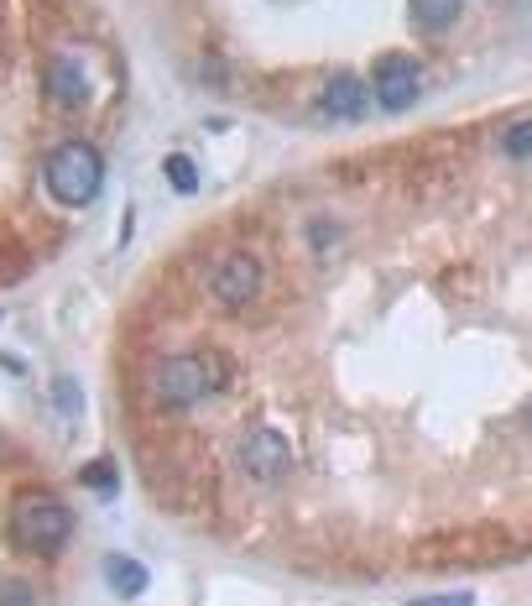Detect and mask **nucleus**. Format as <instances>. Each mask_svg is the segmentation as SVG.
I'll return each instance as SVG.
<instances>
[{"label":"nucleus","mask_w":532,"mask_h":606,"mask_svg":"<svg viewBox=\"0 0 532 606\" xmlns=\"http://www.w3.org/2000/svg\"><path fill=\"white\" fill-rule=\"evenodd\" d=\"M42 178H48V193L58 205L69 209H84L100 199L104 189V157L89 147V141H63L52 147L48 162H42Z\"/></svg>","instance_id":"f257e3e1"},{"label":"nucleus","mask_w":532,"mask_h":606,"mask_svg":"<svg viewBox=\"0 0 532 606\" xmlns=\"http://www.w3.org/2000/svg\"><path fill=\"white\" fill-rule=\"evenodd\" d=\"M73 534V513L52 491H21L11 503V544L27 555H58Z\"/></svg>","instance_id":"f03ea898"},{"label":"nucleus","mask_w":532,"mask_h":606,"mask_svg":"<svg viewBox=\"0 0 532 606\" xmlns=\"http://www.w3.org/2000/svg\"><path fill=\"white\" fill-rule=\"evenodd\" d=\"M220 377L224 366L209 361V356H168L152 371V398L168 403V408H193V403H204L220 387Z\"/></svg>","instance_id":"7ed1b4c3"},{"label":"nucleus","mask_w":532,"mask_h":606,"mask_svg":"<svg viewBox=\"0 0 532 606\" xmlns=\"http://www.w3.org/2000/svg\"><path fill=\"white\" fill-rule=\"evenodd\" d=\"M235 466L257 486H277L292 476V445L277 429H267V424H251V429H241V439H235Z\"/></svg>","instance_id":"20e7f679"},{"label":"nucleus","mask_w":532,"mask_h":606,"mask_svg":"<svg viewBox=\"0 0 532 606\" xmlns=\"http://www.w3.org/2000/svg\"><path fill=\"white\" fill-rule=\"evenodd\" d=\"M261 288V261L251 251H230V257L214 267V278H209V294L220 298L224 309H245Z\"/></svg>","instance_id":"39448f33"},{"label":"nucleus","mask_w":532,"mask_h":606,"mask_svg":"<svg viewBox=\"0 0 532 606\" xmlns=\"http://www.w3.org/2000/svg\"><path fill=\"white\" fill-rule=\"evenodd\" d=\"M42 89H48V100L58 105V110H84V105L94 100V79L79 69V58H73V52L48 58V69H42Z\"/></svg>","instance_id":"423d86ee"},{"label":"nucleus","mask_w":532,"mask_h":606,"mask_svg":"<svg viewBox=\"0 0 532 606\" xmlns=\"http://www.w3.org/2000/svg\"><path fill=\"white\" fill-rule=\"evenodd\" d=\"M371 89H377L381 110H408L412 100H418V89H423V79H418V63L412 58H402V52H387L377 63V79H371Z\"/></svg>","instance_id":"0eeeda50"},{"label":"nucleus","mask_w":532,"mask_h":606,"mask_svg":"<svg viewBox=\"0 0 532 606\" xmlns=\"http://www.w3.org/2000/svg\"><path fill=\"white\" fill-rule=\"evenodd\" d=\"M319 110H324L329 121H361L365 110H371V95H365L361 79H350V73H340L334 85L324 89V100H319Z\"/></svg>","instance_id":"6e6552de"},{"label":"nucleus","mask_w":532,"mask_h":606,"mask_svg":"<svg viewBox=\"0 0 532 606\" xmlns=\"http://www.w3.org/2000/svg\"><path fill=\"white\" fill-rule=\"evenodd\" d=\"M104 580H110V590L116 596H141V590L152 586V575H147V565L131 555H110L104 559Z\"/></svg>","instance_id":"1a4fd4ad"},{"label":"nucleus","mask_w":532,"mask_h":606,"mask_svg":"<svg viewBox=\"0 0 532 606\" xmlns=\"http://www.w3.org/2000/svg\"><path fill=\"white\" fill-rule=\"evenodd\" d=\"M412 21L418 32H449L460 21V0H412Z\"/></svg>","instance_id":"9d476101"},{"label":"nucleus","mask_w":532,"mask_h":606,"mask_svg":"<svg viewBox=\"0 0 532 606\" xmlns=\"http://www.w3.org/2000/svg\"><path fill=\"white\" fill-rule=\"evenodd\" d=\"M162 173H168V183L178 193H193L199 189V168H193V157H183V152H172L168 162H162Z\"/></svg>","instance_id":"9b49d317"},{"label":"nucleus","mask_w":532,"mask_h":606,"mask_svg":"<svg viewBox=\"0 0 532 606\" xmlns=\"http://www.w3.org/2000/svg\"><path fill=\"white\" fill-rule=\"evenodd\" d=\"M501 147H506V157H532V121L506 126V137H501Z\"/></svg>","instance_id":"f8f14e48"},{"label":"nucleus","mask_w":532,"mask_h":606,"mask_svg":"<svg viewBox=\"0 0 532 606\" xmlns=\"http://www.w3.org/2000/svg\"><path fill=\"white\" fill-rule=\"evenodd\" d=\"M84 486H94V491H116V466L110 460H94V466H84Z\"/></svg>","instance_id":"ddd939ff"},{"label":"nucleus","mask_w":532,"mask_h":606,"mask_svg":"<svg viewBox=\"0 0 532 606\" xmlns=\"http://www.w3.org/2000/svg\"><path fill=\"white\" fill-rule=\"evenodd\" d=\"M0 606H37L27 580H0Z\"/></svg>","instance_id":"4468645a"},{"label":"nucleus","mask_w":532,"mask_h":606,"mask_svg":"<svg viewBox=\"0 0 532 606\" xmlns=\"http://www.w3.org/2000/svg\"><path fill=\"white\" fill-rule=\"evenodd\" d=\"M408 606H475V596L470 590H444V596H418Z\"/></svg>","instance_id":"2eb2a0df"}]
</instances>
